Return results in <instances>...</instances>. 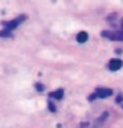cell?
Returning <instances> with one entry per match:
<instances>
[{
  "label": "cell",
  "mask_w": 123,
  "mask_h": 128,
  "mask_svg": "<svg viewBox=\"0 0 123 128\" xmlns=\"http://www.w3.org/2000/svg\"><path fill=\"white\" fill-rule=\"evenodd\" d=\"M35 88H36V90H39V92H41V90H43V84H41V83H36V84H35Z\"/></svg>",
  "instance_id": "9c48e42d"
},
{
  "label": "cell",
  "mask_w": 123,
  "mask_h": 128,
  "mask_svg": "<svg viewBox=\"0 0 123 128\" xmlns=\"http://www.w3.org/2000/svg\"><path fill=\"white\" fill-rule=\"evenodd\" d=\"M88 40V34H87V32L85 31H81V32H78V34H77V41H78V42H85V41Z\"/></svg>",
  "instance_id": "8992f818"
},
{
  "label": "cell",
  "mask_w": 123,
  "mask_h": 128,
  "mask_svg": "<svg viewBox=\"0 0 123 128\" xmlns=\"http://www.w3.org/2000/svg\"><path fill=\"white\" fill-rule=\"evenodd\" d=\"M62 96H64V90L62 89H58V90H54V92L49 93L51 99H62Z\"/></svg>",
  "instance_id": "5b68a950"
},
{
  "label": "cell",
  "mask_w": 123,
  "mask_h": 128,
  "mask_svg": "<svg viewBox=\"0 0 123 128\" xmlns=\"http://www.w3.org/2000/svg\"><path fill=\"white\" fill-rule=\"evenodd\" d=\"M112 93H113V92H112V89L97 88V89H96V93H94V95L97 96V98H100V99H104V98H109Z\"/></svg>",
  "instance_id": "277c9868"
},
{
  "label": "cell",
  "mask_w": 123,
  "mask_h": 128,
  "mask_svg": "<svg viewBox=\"0 0 123 128\" xmlns=\"http://www.w3.org/2000/svg\"><path fill=\"white\" fill-rule=\"evenodd\" d=\"M25 19H26V16L20 15V18H16V19H13V20H7V22H3V26H4V29H7V31H13V29L19 28V25L22 24Z\"/></svg>",
  "instance_id": "6da1fadb"
},
{
  "label": "cell",
  "mask_w": 123,
  "mask_h": 128,
  "mask_svg": "<svg viewBox=\"0 0 123 128\" xmlns=\"http://www.w3.org/2000/svg\"><path fill=\"white\" fill-rule=\"evenodd\" d=\"M0 36H1V38H12L13 35H12V31L3 29V31H0Z\"/></svg>",
  "instance_id": "52a82bcc"
},
{
  "label": "cell",
  "mask_w": 123,
  "mask_h": 128,
  "mask_svg": "<svg viewBox=\"0 0 123 128\" xmlns=\"http://www.w3.org/2000/svg\"><path fill=\"white\" fill-rule=\"evenodd\" d=\"M122 60H119V58H113V60H110L109 61V70L110 72H117V70H120L122 68Z\"/></svg>",
  "instance_id": "3957f363"
},
{
  "label": "cell",
  "mask_w": 123,
  "mask_h": 128,
  "mask_svg": "<svg viewBox=\"0 0 123 128\" xmlns=\"http://www.w3.org/2000/svg\"><path fill=\"white\" fill-rule=\"evenodd\" d=\"M101 36L103 38H109V40L112 41H123V29H120V31H103L101 32Z\"/></svg>",
  "instance_id": "7a4b0ae2"
},
{
  "label": "cell",
  "mask_w": 123,
  "mask_h": 128,
  "mask_svg": "<svg viewBox=\"0 0 123 128\" xmlns=\"http://www.w3.org/2000/svg\"><path fill=\"white\" fill-rule=\"evenodd\" d=\"M48 108H49V111H51V112H55V111H57L55 105H52V102H49V104H48Z\"/></svg>",
  "instance_id": "ba28073f"
}]
</instances>
